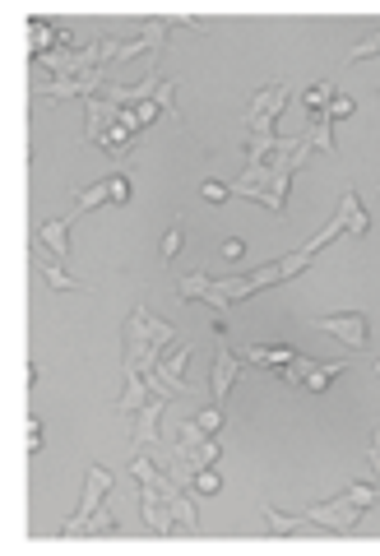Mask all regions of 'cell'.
Masks as SVG:
<instances>
[{"instance_id": "1", "label": "cell", "mask_w": 380, "mask_h": 556, "mask_svg": "<svg viewBox=\"0 0 380 556\" xmlns=\"http://www.w3.org/2000/svg\"><path fill=\"white\" fill-rule=\"evenodd\" d=\"M371 506H380V487H371V482H353V487H343L339 496L302 510V515H283V510L265 506V529H269V538H288V533L302 529V524H316V529H330V533H348Z\"/></svg>"}, {"instance_id": "2", "label": "cell", "mask_w": 380, "mask_h": 556, "mask_svg": "<svg viewBox=\"0 0 380 556\" xmlns=\"http://www.w3.org/2000/svg\"><path fill=\"white\" fill-rule=\"evenodd\" d=\"M311 158V139L297 135V139H279V149L269 153L265 167H246V177L232 186V195H251L269 209V214H283L288 209V186L297 177V167Z\"/></svg>"}, {"instance_id": "3", "label": "cell", "mask_w": 380, "mask_h": 556, "mask_svg": "<svg viewBox=\"0 0 380 556\" xmlns=\"http://www.w3.org/2000/svg\"><path fill=\"white\" fill-rule=\"evenodd\" d=\"M339 232H348L343 228V218L334 214L325 228L316 232V237L306 241V246H297V251H288L283 260H274V265H260L255 274H246V278H218V292L228 297V302H246V297H255V292H265V288H279V283H288V278H297L302 269H311V260H316L325 246H330Z\"/></svg>"}, {"instance_id": "4", "label": "cell", "mask_w": 380, "mask_h": 556, "mask_svg": "<svg viewBox=\"0 0 380 556\" xmlns=\"http://www.w3.org/2000/svg\"><path fill=\"white\" fill-rule=\"evenodd\" d=\"M172 339H177V334H172L167 320H158V316H149L144 306H135L126 320V367L153 376V371H158V348H167Z\"/></svg>"}, {"instance_id": "5", "label": "cell", "mask_w": 380, "mask_h": 556, "mask_svg": "<svg viewBox=\"0 0 380 556\" xmlns=\"http://www.w3.org/2000/svg\"><path fill=\"white\" fill-rule=\"evenodd\" d=\"M130 473H135L140 482H153V487H158V496H163L167 506H172V515H177L181 529L200 533V515H195V506L186 501V487H181L172 473H158V459H144V455H140L135 464H130Z\"/></svg>"}, {"instance_id": "6", "label": "cell", "mask_w": 380, "mask_h": 556, "mask_svg": "<svg viewBox=\"0 0 380 556\" xmlns=\"http://www.w3.org/2000/svg\"><path fill=\"white\" fill-rule=\"evenodd\" d=\"M116 487V473L112 468H102V464H89L84 468V496H79V510L61 524V538H79L84 533V524H89V515L102 506V496Z\"/></svg>"}, {"instance_id": "7", "label": "cell", "mask_w": 380, "mask_h": 556, "mask_svg": "<svg viewBox=\"0 0 380 556\" xmlns=\"http://www.w3.org/2000/svg\"><path fill=\"white\" fill-rule=\"evenodd\" d=\"M190 353H195V343H177L167 357H158V371L149 376V390L158 394H172V399H186L190 394V385H186V362H190Z\"/></svg>"}, {"instance_id": "8", "label": "cell", "mask_w": 380, "mask_h": 556, "mask_svg": "<svg viewBox=\"0 0 380 556\" xmlns=\"http://www.w3.org/2000/svg\"><path fill=\"white\" fill-rule=\"evenodd\" d=\"M177 297L181 302H209L214 306V316L223 320V316H232V302L218 292V278H209V274H200V269H190V274H181L177 278Z\"/></svg>"}, {"instance_id": "9", "label": "cell", "mask_w": 380, "mask_h": 556, "mask_svg": "<svg viewBox=\"0 0 380 556\" xmlns=\"http://www.w3.org/2000/svg\"><path fill=\"white\" fill-rule=\"evenodd\" d=\"M177 455L186 459V464L195 468V473H200V468L218 464V455H223V450H218V441H214V436H204V431L195 427V417H186V422H181V441H177Z\"/></svg>"}, {"instance_id": "10", "label": "cell", "mask_w": 380, "mask_h": 556, "mask_svg": "<svg viewBox=\"0 0 380 556\" xmlns=\"http://www.w3.org/2000/svg\"><path fill=\"white\" fill-rule=\"evenodd\" d=\"M102 84H107V70H93V75H84V79H51L47 89H38V93L47 107H56V102H65V98H98Z\"/></svg>"}, {"instance_id": "11", "label": "cell", "mask_w": 380, "mask_h": 556, "mask_svg": "<svg viewBox=\"0 0 380 556\" xmlns=\"http://www.w3.org/2000/svg\"><path fill=\"white\" fill-rule=\"evenodd\" d=\"M316 329H325V334H334V339H343L348 348H367L371 343V329H367V316L362 311H343V316H320L311 320Z\"/></svg>"}, {"instance_id": "12", "label": "cell", "mask_w": 380, "mask_h": 556, "mask_svg": "<svg viewBox=\"0 0 380 556\" xmlns=\"http://www.w3.org/2000/svg\"><path fill=\"white\" fill-rule=\"evenodd\" d=\"M140 515H144V524H149L158 538H167V533H172V524H177L172 506L158 496V487H153V482H140Z\"/></svg>"}, {"instance_id": "13", "label": "cell", "mask_w": 380, "mask_h": 556, "mask_svg": "<svg viewBox=\"0 0 380 556\" xmlns=\"http://www.w3.org/2000/svg\"><path fill=\"white\" fill-rule=\"evenodd\" d=\"M297 357H302V353H297L292 343H269V348L260 343V348H241V362H251V367H269L274 376H283Z\"/></svg>"}, {"instance_id": "14", "label": "cell", "mask_w": 380, "mask_h": 556, "mask_svg": "<svg viewBox=\"0 0 380 556\" xmlns=\"http://www.w3.org/2000/svg\"><path fill=\"white\" fill-rule=\"evenodd\" d=\"M79 218H84V214H79V209H70L65 218H47V223L38 228V241L47 246L51 255H56V260H70V228H75Z\"/></svg>"}, {"instance_id": "15", "label": "cell", "mask_w": 380, "mask_h": 556, "mask_svg": "<svg viewBox=\"0 0 380 556\" xmlns=\"http://www.w3.org/2000/svg\"><path fill=\"white\" fill-rule=\"evenodd\" d=\"M167 399H172V394H153L149 404L135 413V431H130V445H153V441H158V417H163Z\"/></svg>"}, {"instance_id": "16", "label": "cell", "mask_w": 380, "mask_h": 556, "mask_svg": "<svg viewBox=\"0 0 380 556\" xmlns=\"http://www.w3.org/2000/svg\"><path fill=\"white\" fill-rule=\"evenodd\" d=\"M232 376H237V357H232V348L223 343V348H218V357H214V376H209V394H214V404H218V408L228 404Z\"/></svg>"}, {"instance_id": "17", "label": "cell", "mask_w": 380, "mask_h": 556, "mask_svg": "<svg viewBox=\"0 0 380 556\" xmlns=\"http://www.w3.org/2000/svg\"><path fill=\"white\" fill-rule=\"evenodd\" d=\"M116 116H121L116 102H107L102 93H98V98H89V130H84V139H89V144H102V135L112 130Z\"/></svg>"}, {"instance_id": "18", "label": "cell", "mask_w": 380, "mask_h": 556, "mask_svg": "<svg viewBox=\"0 0 380 556\" xmlns=\"http://www.w3.org/2000/svg\"><path fill=\"white\" fill-rule=\"evenodd\" d=\"M339 218H343V228H348V237H367L371 218H367V209L357 204V190L353 186H343V195H339Z\"/></svg>"}, {"instance_id": "19", "label": "cell", "mask_w": 380, "mask_h": 556, "mask_svg": "<svg viewBox=\"0 0 380 556\" xmlns=\"http://www.w3.org/2000/svg\"><path fill=\"white\" fill-rule=\"evenodd\" d=\"M149 399H153L149 376H144V371H130V367H126V390H121L116 408H121V413H140V408L149 404Z\"/></svg>"}, {"instance_id": "20", "label": "cell", "mask_w": 380, "mask_h": 556, "mask_svg": "<svg viewBox=\"0 0 380 556\" xmlns=\"http://www.w3.org/2000/svg\"><path fill=\"white\" fill-rule=\"evenodd\" d=\"M28 33H33V61H38V56H51V47H56V42H65V47H70V38H65L61 28L42 24V19H33V24H28Z\"/></svg>"}, {"instance_id": "21", "label": "cell", "mask_w": 380, "mask_h": 556, "mask_svg": "<svg viewBox=\"0 0 380 556\" xmlns=\"http://www.w3.org/2000/svg\"><path fill=\"white\" fill-rule=\"evenodd\" d=\"M339 98V89H334V79H320V84H311L306 89V112H316V116H325V107Z\"/></svg>"}, {"instance_id": "22", "label": "cell", "mask_w": 380, "mask_h": 556, "mask_svg": "<svg viewBox=\"0 0 380 556\" xmlns=\"http://www.w3.org/2000/svg\"><path fill=\"white\" fill-rule=\"evenodd\" d=\"M306 139H311V149H325V153H334V149H339V139H334V126L325 121V116H316V121H311Z\"/></svg>"}, {"instance_id": "23", "label": "cell", "mask_w": 380, "mask_h": 556, "mask_svg": "<svg viewBox=\"0 0 380 556\" xmlns=\"http://www.w3.org/2000/svg\"><path fill=\"white\" fill-rule=\"evenodd\" d=\"M181 246H186V223H181V218H172V228H167V237H163V251H158V260H177Z\"/></svg>"}, {"instance_id": "24", "label": "cell", "mask_w": 380, "mask_h": 556, "mask_svg": "<svg viewBox=\"0 0 380 556\" xmlns=\"http://www.w3.org/2000/svg\"><path fill=\"white\" fill-rule=\"evenodd\" d=\"M367 56H380V28L371 33V38H362L348 56H343V65H357V61H367Z\"/></svg>"}, {"instance_id": "25", "label": "cell", "mask_w": 380, "mask_h": 556, "mask_svg": "<svg viewBox=\"0 0 380 556\" xmlns=\"http://www.w3.org/2000/svg\"><path fill=\"white\" fill-rule=\"evenodd\" d=\"M93 533H116V519H112V510H107V506H98L89 515V524H84V538H93Z\"/></svg>"}, {"instance_id": "26", "label": "cell", "mask_w": 380, "mask_h": 556, "mask_svg": "<svg viewBox=\"0 0 380 556\" xmlns=\"http://www.w3.org/2000/svg\"><path fill=\"white\" fill-rule=\"evenodd\" d=\"M195 492H200V496H218V492H223V478H218V468H214V464L195 473Z\"/></svg>"}, {"instance_id": "27", "label": "cell", "mask_w": 380, "mask_h": 556, "mask_svg": "<svg viewBox=\"0 0 380 556\" xmlns=\"http://www.w3.org/2000/svg\"><path fill=\"white\" fill-rule=\"evenodd\" d=\"M195 427L204 431V436H218V427H223V408H204V413H195Z\"/></svg>"}, {"instance_id": "28", "label": "cell", "mask_w": 380, "mask_h": 556, "mask_svg": "<svg viewBox=\"0 0 380 556\" xmlns=\"http://www.w3.org/2000/svg\"><path fill=\"white\" fill-rule=\"evenodd\" d=\"M353 112H357V102H353V98H343V93H339V98H334L330 107H325V121L334 126V121H348Z\"/></svg>"}, {"instance_id": "29", "label": "cell", "mask_w": 380, "mask_h": 556, "mask_svg": "<svg viewBox=\"0 0 380 556\" xmlns=\"http://www.w3.org/2000/svg\"><path fill=\"white\" fill-rule=\"evenodd\" d=\"M200 195H204L209 204H223V200L232 195V186H223V181H204V186H200Z\"/></svg>"}, {"instance_id": "30", "label": "cell", "mask_w": 380, "mask_h": 556, "mask_svg": "<svg viewBox=\"0 0 380 556\" xmlns=\"http://www.w3.org/2000/svg\"><path fill=\"white\" fill-rule=\"evenodd\" d=\"M38 450H42V422L28 417V455H38Z\"/></svg>"}, {"instance_id": "31", "label": "cell", "mask_w": 380, "mask_h": 556, "mask_svg": "<svg viewBox=\"0 0 380 556\" xmlns=\"http://www.w3.org/2000/svg\"><path fill=\"white\" fill-rule=\"evenodd\" d=\"M158 112H163V107H158V102H140V107H135V116H140V126H149V121H153V116H158Z\"/></svg>"}, {"instance_id": "32", "label": "cell", "mask_w": 380, "mask_h": 556, "mask_svg": "<svg viewBox=\"0 0 380 556\" xmlns=\"http://www.w3.org/2000/svg\"><path fill=\"white\" fill-rule=\"evenodd\" d=\"M218 251L228 255V260H241V255H246V241H237V237H228V241H223V246H218Z\"/></svg>"}, {"instance_id": "33", "label": "cell", "mask_w": 380, "mask_h": 556, "mask_svg": "<svg viewBox=\"0 0 380 556\" xmlns=\"http://www.w3.org/2000/svg\"><path fill=\"white\" fill-rule=\"evenodd\" d=\"M371 468H376V478H380V427H376V436H371Z\"/></svg>"}]
</instances>
